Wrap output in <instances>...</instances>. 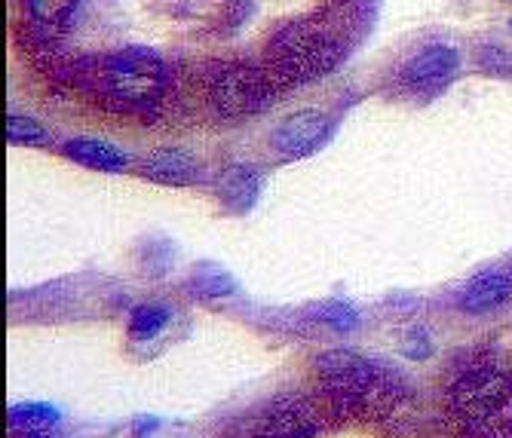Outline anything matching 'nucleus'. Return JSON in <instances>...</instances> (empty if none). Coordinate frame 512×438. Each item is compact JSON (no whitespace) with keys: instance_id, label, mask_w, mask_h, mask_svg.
Instances as JSON below:
<instances>
[{"instance_id":"nucleus-1","label":"nucleus","mask_w":512,"mask_h":438,"mask_svg":"<svg viewBox=\"0 0 512 438\" xmlns=\"http://www.w3.org/2000/svg\"><path fill=\"white\" fill-rule=\"evenodd\" d=\"M105 83L117 95L120 102L132 108H145L154 105L163 92L166 71L157 53L145 50V46H132L105 62Z\"/></svg>"},{"instance_id":"nucleus-2","label":"nucleus","mask_w":512,"mask_h":438,"mask_svg":"<svg viewBox=\"0 0 512 438\" xmlns=\"http://www.w3.org/2000/svg\"><path fill=\"white\" fill-rule=\"evenodd\" d=\"M270 59L273 68H279L289 80H313L335 65L338 50L322 31L310 25H289L273 37Z\"/></svg>"},{"instance_id":"nucleus-3","label":"nucleus","mask_w":512,"mask_h":438,"mask_svg":"<svg viewBox=\"0 0 512 438\" xmlns=\"http://www.w3.org/2000/svg\"><path fill=\"white\" fill-rule=\"evenodd\" d=\"M212 102L221 117H252L267 108L270 89L261 71L252 65H224L212 77Z\"/></svg>"},{"instance_id":"nucleus-4","label":"nucleus","mask_w":512,"mask_h":438,"mask_svg":"<svg viewBox=\"0 0 512 438\" xmlns=\"http://www.w3.org/2000/svg\"><path fill=\"white\" fill-rule=\"evenodd\" d=\"M509 396H512L509 377L494 368L470 371L454 383V408L463 417H473V420L497 414L509 402Z\"/></svg>"},{"instance_id":"nucleus-5","label":"nucleus","mask_w":512,"mask_h":438,"mask_svg":"<svg viewBox=\"0 0 512 438\" xmlns=\"http://www.w3.org/2000/svg\"><path fill=\"white\" fill-rule=\"evenodd\" d=\"M329 135V117L319 111H295L273 132V148L283 157H310Z\"/></svg>"},{"instance_id":"nucleus-6","label":"nucleus","mask_w":512,"mask_h":438,"mask_svg":"<svg viewBox=\"0 0 512 438\" xmlns=\"http://www.w3.org/2000/svg\"><path fill=\"white\" fill-rule=\"evenodd\" d=\"M460 56L454 46H427L402 68V83L414 92H439L457 71Z\"/></svg>"},{"instance_id":"nucleus-7","label":"nucleus","mask_w":512,"mask_h":438,"mask_svg":"<svg viewBox=\"0 0 512 438\" xmlns=\"http://www.w3.org/2000/svg\"><path fill=\"white\" fill-rule=\"evenodd\" d=\"M509 291H512V282L503 270H485L460 288L457 301L467 313H491L500 304H506Z\"/></svg>"},{"instance_id":"nucleus-8","label":"nucleus","mask_w":512,"mask_h":438,"mask_svg":"<svg viewBox=\"0 0 512 438\" xmlns=\"http://www.w3.org/2000/svg\"><path fill=\"white\" fill-rule=\"evenodd\" d=\"M142 175L157 181V184H191L197 178V163L178 151V148H160V151H151L145 160H142Z\"/></svg>"},{"instance_id":"nucleus-9","label":"nucleus","mask_w":512,"mask_h":438,"mask_svg":"<svg viewBox=\"0 0 512 438\" xmlns=\"http://www.w3.org/2000/svg\"><path fill=\"white\" fill-rule=\"evenodd\" d=\"M65 154L74 163L99 169V172H120L129 163V157L120 148H114L111 141H102V138H71L65 144Z\"/></svg>"},{"instance_id":"nucleus-10","label":"nucleus","mask_w":512,"mask_h":438,"mask_svg":"<svg viewBox=\"0 0 512 438\" xmlns=\"http://www.w3.org/2000/svg\"><path fill=\"white\" fill-rule=\"evenodd\" d=\"M258 187H261L258 169H252V166H230V169H224V178H221V200H224L227 209L246 212V209L255 206Z\"/></svg>"},{"instance_id":"nucleus-11","label":"nucleus","mask_w":512,"mask_h":438,"mask_svg":"<svg viewBox=\"0 0 512 438\" xmlns=\"http://www.w3.org/2000/svg\"><path fill=\"white\" fill-rule=\"evenodd\" d=\"M169 325V310L160 304H145V307H135L129 316V334L135 340H151L157 337L163 328Z\"/></svg>"},{"instance_id":"nucleus-12","label":"nucleus","mask_w":512,"mask_h":438,"mask_svg":"<svg viewBox=\"0 0 512 438\" xmlns=\"http://www.w3.org/2000/svg\"><path fill=\"white\" fill-rule=\"evenodd\" d=\"M191 288L197 291L200 298H227L230 291H234V279H230L224 270L218 267H200L194 273V282Z\"/></svg>"},{"instance_id":"nucleus-13","label":"nucleus","mask_w":512,"mask_h":438,"mask_svg":"<svg viewBox=\"0 0 512 438\" xmlns=\"http://www.w3.org/2000/svg\"><path fill=\"white\" fill-rule=\"evenodd\" d=\"M28 10H31V16H34L40 25H53V28H59V25H65V22L74 16L77 0H28Z\"/></svg>"},{"instance_id":"nucleus-14","label":"nucleus","mask_w":512,"mask_h":438,"mask_svg":"<svg viewBox=\"0 0 512 438\" xmlns=\"http://www.w3.org/2000/svg\"><path fill=\"white\" fill-rule=\"evenodd\" d=\"M319 322H325L329 328L344 334V331H353L359 325V313L344 301H329V304L319 307Z\"/></svg>"},{"instance_id":"nucleus-15","label":"nucleus","mask_w":512,"mask_h":438,"mask_svg":"<svg viewBox=\"0 0 512 438\" xmlns=\"http://www.w3.org/2000/svg\"><path fill=\"white\" fill-rule=\"evenodd\" d=\"M7 138L13 144H40L46 138L43 126L31 117H19V114H10L7 117Z\"/></svg>"},{"instance_id":"nucleus-16","label":"nucleus","mask_w":512,"mask_h":438,"mask_svg":"<svg viewBox=\"0 0 512 438\" xmlns=\"http://www.w3.org/2000/svg\"><path fill=\"white\" fill-rule=\"evenodd\" d=\"M402 353L408 356V359H427L430 353H433V344H430V334L424 331V328H411L405 337H402Z\"/></svg>"}]
</instances>
